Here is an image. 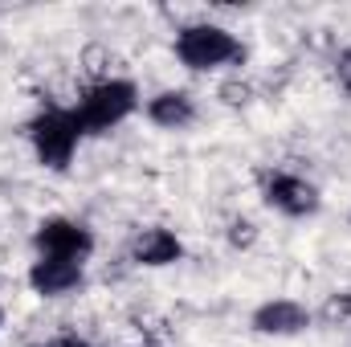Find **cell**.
Listing matches in <instances>:
<instances>
[{"mask_svg":"<svg viewBox=\"0 0 351 347\" xmlns=\"http://www.w3.org/2000/svg\"><path fill=\"white\" fill-rule=\"evenodd\" d=\"M339 82L351 90V49L343 53V58H339Z\"/></svg>","mask_w":351,"mask_h":347,"instance_id":"7c38bea8","label":"cell"},{"mask_svg":"<svg viewBox=\"0 0 351 347\" xmlns=\"http://www.w3.org/2000/svg\"><path fill=\"white\" fill-rule=\"evenodd\" d=\"M58 347H86L78 335H66V339H58Z\"/></svg>","mask_w":351,"mask_h":347,"instance_id":"5bb4252c","label":"cell"},{"mask_svg":"<svg viewBox=\"0 0 351 347\" xmlns=\"http://www.w3.org/2000/svg\"><path fill=\"white\" fill-rule=\"evenodd\" d=\"M29 282H33L41 294H66V290H74V286L82 282V270H78V261L49 258V261H37V265H33Z\"/></svg>","mask_w":351,"mask_h":347,"instance_id":"8992f818","label":"cell"},{"mask_svg":"<svg viewBox=\"0 0 351 347\" xmlns=\"http://www.w3.org/2000/svg\"><path fill=\"white\" fill-rule=\"evenodd\" d=\"M269 204H278V208L290 213V217H302V213H311V208L319 204V196H315V188H311L306 180H298V176H274V180H269Z\"/></svg>","mask_w":351,"mask_h":347,"instance_id":"5b68a950","label":"cell"},{"mask_svg":"<svg viewBox=\"0 0 351 347\" xmlns=\"http://www.w3.org/2000/svg\"><path fill=\"white\" fill-rule=\"evenodd\" d=\"M45 347H58V344H45Z\"/></svg>","mask_w":351,"mask_h":347,"instance_id":"9a60e30c","label":"cell"},{"mask_svg":"<svg viewBox=\"0 0 351 347\" xmlns=\"http://www.w3.org/2000/svg\"><path fill=\"white\" fill-rule=\"evenodd\" d=\"M229 237H233V246H250V241H254V225H245V221H237Z\"/></svg>","mask_w":351,"mask_h":347,"instance_id":"8fae6325","label":"cell"},{"mask_svg":"<svg viewBox=\"0 0 351 347\" xmlns=\"http://www.w3.org/2000/svg\"><path fill=\"white\" fill-rule=\"evenodd\" d=\"M245 94H250L245 86H225V98H229V102H245Z\"/></svg>","mask_w":351,"mask_h":347,"instance_id":"4fadbf2b","label":"cell"},{"mask_svg":"<svg viewBox=\"0 0 351 347\" xmlns=\"http://www.w3.org/2000/svg\"><path fill=\"white\" fill-rule=\"evenodd\" d=\"M152 119L160 123V127H184V123H192V98L188 94H160L156 102H152Z\"/></svg>","mask_w":351,"mask_h":347,"instance_id":"9c48e42d","label":"cell"},{"mask_svg":"<svg viewBox=\"0 0 351 347\" xmlns=\"http://www.w3.org/2000/svg\"><path fill=\"white\" fill-rule=\"evenodd\" d=\"M254 327L265 331V335H290V331L306 327V311L298 302H269L254 315Z\"/></svg>","mask_w":351,"mask_h":347,"instance_id":"52a82bcc","label":"cell"},{"mask_svg":"<svg viewBox=\"0 0 351 347\" xmlns=\"http://www.w3.org/2000/svg\"><path fill=\"white\" fill-rule=\"evenodd\" d=\"M343 315H351V294H343V298H331L327 302V319L335 323V319H343Z\"/></svg>","mask_w":351,"mask_h":347,"instance_id":"30bf717a","label":"cell"},{"mask_svg":"<svg viewBox=\"0 0 351 347\" xmlns=\"http://www.w3.org/2000/svg\"><path fill=\"white\" fill-rule=\"evenodd\" d=\"M78 131L82 127H78V119L70 110H49V115H41L33 123V143H37V152H41V160L49 168H66L70 152L78 143Z\"/></svg>","mask_w":351,"mask_h":347,"instance_id":"3957f363","label":"cell"},{"mask_svg":"<svg viewBox=\"0 0 351 347\" xmlns=\"http://www.w3.org/2000/svg\"><path fill=\"white\" fill-rule=\"evenodd\" d=\"M176 53L184 66L192 70H208V66H221L229 58H241L237 41L225 33V29H213V25H196V29H184L180 41H176Z\"/></svg>","mask_w":351,"mask_h":347,"instance_id":"7a4b0ae2","label":"cell"},{"mask_svg":"<svg viewBox=\"0 0 351 347\" xmlns=\"http://www.w3.org/2000/svg\"><path fill=\"white\" fill-rule=\"evenodd\" d=\"M135 258L143 261V265H168V261L180 258V241H176L168 229H152V233L139 237Z\"/></svg>","mask_w":351,"mask_h":347,"instance_id":"ba28073f","label":"cell"},{"mask_svg":"<svg viewBox=\"0 0 351 347\" xmlns=\"http://www.w3.org/2000/svg\"><path fill=\"white\" fill-rule=\"evenodd\" d=\"M37 246L49 254V258H82L90 250V233L86 229H78L74 221H45L41 229H37Z\"/></svg>","mask_w":351,"mask_h":347,"instance_id":"277c9868","label":"cell"},{"mask_svg":"<svg viewBox=\"0 0 351 347\" xmlns=\"http://www.w3.org/2000/svg\"><path fill=\"white\" fill-rule=\"evenodd\" d=\"M131 110H135V86L131 82H102L86 94V102L74 110V119L82 131H106L110 123H119Z\"/></svg>","mask_w":351,"mask_h":347,"instance_id":"6da1fadb","label":"cell"}]
</instances>
